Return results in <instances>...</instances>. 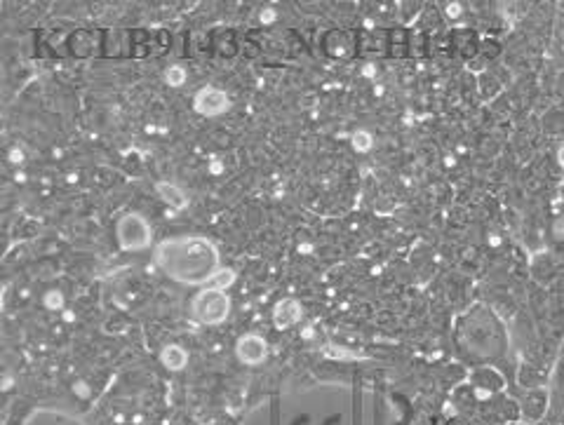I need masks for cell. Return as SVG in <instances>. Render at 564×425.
Instances as JSON below:
<instances>
[{
    "instance_id": "16",
    "label": "cell",
    "mask_w": 564,
    "mask_h": 425,
    "mask_svg": "<svg viewBox=\"0 0 564 425\" xmlns=\"http://www.w3.org/2000/svg\"><path fill=\"white\" fill-rule=\"evenodd\" d=\"M447 10H449L447 12L449 17H458V14H461V7H458L456 2H454V5H447Z\"/></svg>"
},
{
    "instance_id": "14",
    "label": "cell",
    "mask_w": 564,
    "mask_h": 425,
    "mask_svg": "<svg viewBox=\"0 0 564 425\" xmlns=\"http://www.w3.org/2000/svg\"><path fill=\"white\" fill-rule=\"evenodd\" d=\"M7 158H10L12 165H22V162H24V150L22 148H12Z\"/></svg>"
},
{
    "instance_id": "1",
    "label": "cell",
    "mask_w": 564,
    "mask_h": 425,
    "mask_svg": "<svg viewBox=\"0 0 564 425\" xmlns=\"http://www.w3.org/2000/svg\"><path fill=\"white\" fill-rule=\"evenodd\" d=\"M155 263L177 282L207 284L219 270V252L203 237H177L160 242L155 249Z\"/></svg>"
},
{
    "instance_id": "6",
    "label": "cell",
    "mask_w": 564,
    "mask_h": 425,
    "mask_svg": "<svg viewBox=\"0 0 564 425\" xmlns=\"http://www.w3.org/2000/svg\"><path fill=\"white\" fill-rule=\"evenodd\" d=\"M273 315H275L277 329H285V327H292L294 322L301 319V306H298V301H294V298H285V301H280L275 306Z\"/></svg>"
},
{
    "instance_id": "2",
    "label": "cell",
    "mask_w": 564,
    "mask_h": 425,
    "mask_svg": "<svg viewBox=\"0 0 564 425\" xmlns=\"http://www.w3.org/2000/svg\"><path fill=\"white\" fill-rule=\"evenodd\" d=\"M193 312L205 324H219L231 312V298L216 289H203L193 298Z\"/></svg>"
},
{
    "instance_id": "15",
    "label": "cell",
    "mask_w": 564,
    "mask_h": 425,
    "mask_svg": "<svg viewBox=\"0 0 564 425\" xmlns=\"http://www.w3.org/2000/svg\"><path fill=\"white\" fill-rule=\"evenodd\" d=\"M209 171H212V174H221V171H224L221 160H212V162H209Z\"/></svg>"
},
{
    "instance_id": "13",
    "label": "cell",
    "mask_w": 564,
    "mask_h": 425,
    "mask_svg": "<svg viewBox=\"0 0 564 425\" xmlns=\"http://www.w3.org/2000/svg\"><path fill=\"white\" fill-rule=\"evenodd\" d=\"M275 17H277V14H275L273 7H266V10H261V14H259V19H261L264 24H273V22H275Z\"/></svg>"
},
{
    "instance_id": "9",
    "label": "cell",
    "mask_w": 564,
    "mask_h": 425,
    "mask_svg": "<svg viewBox=\"0 0 564 425\" xmlns=\"http://www.w3.org/2000/svg\"><path fill=\"white\" fill-rule=\"evenodd\" d=\"M235 282V270L233 268H219L212 275V280L207 282V289H216V291H226V287H231Z\"/></svg>"
},
{
    "instance_id": "10",
    "label": "cell",
    "mask_w": 564,
    "mask_h": 425,
    "mask_svg": "<svg viewBox=\"0 0 564 425\" xmlns=\"http://www.w3.org/2000/svg\"><path fill=\"white\" fill-rule=\"evenodd\" d=\"M186 71L181 68V66H170L167 71H165V80H167V85L170 87H181L183 83H186Z\"/></svg>"
},
{
    "instance_id": "7",
    "label": "cell",
    "mask_w": 564,
    "mask_h": 425,
    "mask_svg": "<svg viewBox=\"0 0 564 425\" xmlns=\"http://www.w3.org/2000/svg\"><path fill=\"white\" fill-rule=\"evenodd\" d=\"M162 364L167 367V369H174V371H179V369H183L186 367V362H188V355H186V350L183 348H179V345H167L165 350H162Z\"/></svg>"
},
{
    "instance_id": "11",
    "label": "cell",
    "mask_w": 564,
    "mask_h": 425,
    "mask_svg": "<svg viewBox=\"0 0 564 425\" xmlns=\"http://www.w3.org/2000/svg\"><path fill=\"white\" fill-rule=\"evenodd\" d=\"M43 303H45V308H50V310L64 308V294H61L59 289H50V291L45 294Z\"/></svg>"
},
{
    "instance_id": "4",
    "label": "cell",
    "mask_w": 564,
    "mask_h": 425,
    "mask_svg": "<svg viewBox=\"0 0 564 425\" xmlns=\"http://www.w3.org/2000/svg\"><path fill=\"white\" fill-rule=\"evenodd\" d=\"M193 106L198 113L203 115H219L224 113L226 108L231 106V99L226 94L224 89H216V87H203L195 99H193Z\"/></svg>"
},
{
    "instance_id": "5",
    "label": "cell",
    "mask_w": 564,
    "mask_h": 425,
    "mask_svg": "<svg viewBox=\"0 0 564 425\" xmlns=\"http://www.w3.org/2000/svg\"><path fill=\"white\" fill-rule=\"evenodd\" d=\"M235 350H237V357L245 362V364H259V362H264V357H266L268 345L261 336L247 334V336H242V339L237 340Z\"/></svg>"
},
{
    "instance_id": "3",
    "label": "cell",
    "mask_w": 564,
    "mask_h": 425,
    "mask_svg": "<svg viewBox=\"0 0 564 425\" xmlns=\"http://www.w3.org/2000/svg\"><path fill=\"white\" fill-rule=\"evenodd\" d=\"M118 242L122 249H144L150 242V226L144 216L127 214L118 224Z\"/></svg>"
},
{
    "instance_id": "17",
    "label": "cell",
    "mask_w": 564,
    "mask_h": 425,
    "mask_svg": "<svg viewBox=\"0 0 564 425\" xmlns=\"http://www.w3.org/2000/svg\"><path fill=\"white\" fill-rule=\"evenodd\" d=\"M560 160H562V165H564V148H562V153H560Z\"/></svg>"
},
{
    "instance_id": "12",
    "label": "cell",
    "mask_w": 564,
    "mask_h": 425,
    "mask_svg": "<svg viewBox=\"0 0 564 425\" xmlns=\"http://www.w3.org/2000/svg\"><path fill=\"white\" fill-rule=\"evenodd\" d=\"M353 146H355V150H360V153L369 150L372 148V134L364 132V129H357V132L353 134Z\"/></svg>"
},
{
    "instance_id": "8",
    "label": "cell",
    "mask_w": 564,
    "mask_h": 425,
    "mask_svg": "<svg viewBox=\"0 0 564 425\" xmlns=\"http://www.w3.org/2000/svg\"><path fill=\"white\" fill-rule=\"evenodd\" d=\"M158 193H160V198L167 202L170 207H174V209H183L186 207V195L181 193V188H177L174 183H158Z\"/></svg>"
}]
</instances>
